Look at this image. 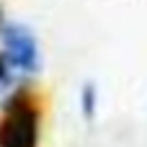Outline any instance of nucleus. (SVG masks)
Instances as JSON below:
<instances>
[{"label": "nucleus", "mask_w": 147, "mask_h": 147, "mask_svg": "<svg viewBox=\"0 0 147 147\" xmlns=\"http://www.w3.org/2000/svg\"><path fill=\"white\" fill-rule=\"evenodd\" d=\"M41 114L44 109L28 88L16 85L8 90L0 116V147H39Z\"/></svg>", "instance_id": "nucleus-1"}, {"label": "nucleus", "mask_w": 147, "mask_h": 147, "mask_svg": "<svg viewBox=\"0 0 147 147\" xmlns=\"http://www.w3.org/2000/svg\"><path fill=\"white\" fill-rule=\"evenodd\" d=\"M0 52L8 57L10 67L16 75H36L41 67V54H39V41L34 31L23 23H8L5 31L0 34Z\"/></svg>", "instance_id": "nucleus-2"}, {"label": "nucleus", "mask_w": 147, "mask_h": 147, "mask_svg": "<svg viewBox=\"0 0 147 147\" xmlns=\"http://www.w3.org/2000/svg\"><path fill=\"white\" fill-rule=\"evenodd\" d=\"M96 109H98V90L93 83H85L83 90H80V111H83V119L85 121H93L96 119Z\"/></svg>", "instance_id": "nucleus-3"}, {"label": "nucleus", "mask_w": 147, "mask_h": 147, "mask_svg": "<svg viewBox=\"0 0 147 147\" xmlns=\"http://www.w3.org/2000/svg\"><path fill=\"white\" fill-rule=\"evenodd\" d=\"M16 78V72H13V67H10V62H8V57L0 52V88H10V80Z\"/></svg>", "instance_id": "nucleus-4"}, {"label": "nucleus", "mask_w": 147, "mask_h": 147, "mask_svg": "<svg viewBox=\"0 0 147 147\" xmlns=\"http://www.w3.org/2000/svg\"><path fill=\"white\" fill-rule=\"evenodd\" d=\"M10 21H8V16H5V8H3V3H0V34L5 31V26H8Z\"/></svg>", "instance_id": "nucleus-5"}]
</instances>
